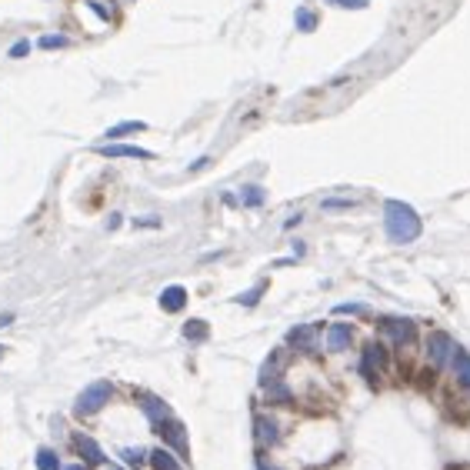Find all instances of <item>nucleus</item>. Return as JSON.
Segmentation results:
<instances>
[{
    "label": "nucleus",
    "instance_id": "1",
    "mask_svg": "<svg viewBox=\"0 0 470 470\" xmlns=\"http://www.w3.org/2000/svg\"><path fill=\"white\" fill-rule=\"evenodd\" d=\"M383 224H387V237L390 244H414L420 237V217H417V210L404 200H387L383 204Z\"/></svg>",
    "mask_w": 470,
    "mask_h": 470
},
{
    "label": "nucleus",
    "instance_id": "2",
    "mask_svg": "<svg viewBox=\"0 0 470 470\" xmlns=\"http://www.w3.org/2000/svg\"><path fill=\"white\" fill-rule=\"evenodd\" d=\"M110 397H114V383H110V381L90 383V387H84V390H80V397H77L74 414H77V417L97 414V410H104V407H107Z\"/></svg>",
    "mask_w": 470,
    "mask_h": 470
},
{
    "label": "nucleus",
    "instance_id": "3",
    "mask_svg": "<svg viewBox=\"0 0 470 470\" xmlns=\"http://www.w3.org/2000/svg\"><path fill=\"white\" fill-rule=\"evenodd\" d=\"M381 371H387V350H383L381 340H371V344H364L361 373L371 387H377V383H381Z\"/></svg>",
    "mask_w": 470,
    "mask_h": 470
},
{
    "label": "nucleus",
    "instance_id": "4",
    "mask_svg": "<svg viewBox=\"0 0 470 470\" xmlns=\"http://www.w3.org/2000/svg\"><path fill=\"white\" fill-rule=\"evenodd\" d=\"M381 334H387V340H390L394 347H407V344L417 340V324L410 317H383Z\"/></svg>",
    "mask_w": 470,
    "mask_h": 470
},
{
    "label": "nucleus",
    "instance_id": "5",
    "mask_svg": "<svg viewBox=\"0 0 470 470\" xmlns=\"http://www.w3.org/2000/svg\"><path fill=\"white\" fill-rule=\"evenodd\" d=\"M454 354H457V344H454L450 334L437 330V334H430V337H427V357H430L434 367H450Z\"/></svg>",
    "mask_w": 470,
    "mask_h": 470
},
{
    "label": "nucleus",
    "instance_id": "6",
    "mask_svg": "<svg viewBox=\"0 0 470 470\" xmlns=\"http://www.w3.org/2000/svg\"><path fill=\"white\" fill-rule=\"evenodd\" d=\"M253 440L261 447H277L280 444V424L270 414H253Z\"/></svg>",
    "mask_w": 470,
    "mask_h": 470
},
{
    "label": "nucleus",
    "instance_id": "7",
    "mask_svg": "<svg viewBox=\"0 0 470 470\" xmlns=\"http://www.w3.org/2000/svg\"><path fill=\"white\" fill-rule=\"evenodd\" d=\"M137 404H141L143 417H147V420H151L153 427L167 424V420L174 417V410H170V404H167V400H160V397H157V394H141V397H137Z\"/></svg>",
    "mask_w": 470,
    "mask_h": 470
},
{
    "label": "nucleus",
    "instance_id": "8",
    "mask_svg": "<svg viewBox=\"0 0 470 470\" xmlns=\"http://www.w3.org/2000/svg\"><path fill=\"white\" fill-rule=\"evenodd\" d=\"M157 434H160V437H164L167 444H170V447L180 454V457H187V450H190V444H187V427L180 424L177 417H170L167 424L157 427Z\"/></svg>",
    "mask_w": 470,
    "mask_h": 470
},
{
    "label": "nucleus",
    "instance_id": "9",
    "mask_svg": "<svg viewBox=\"0 0 470 470\" xmlns=\"http://www.w3.org/2000/svg\"><path fill=\"white\" fill-rule=\"evenodd\" d=\"M287 344H290V347H297V350H307V354H310V350L317 347V330L310 327V324H297V327H290L287 330Z\"/></svg>",
    "mask_w": 470,
    "mask_h": 470
},
{
    "label": "nucleus",
    "instance_id": "10",
    "mask_svg": "<svg viewBox=\"0 0 470 470\" xmlns=\"http://www.w3.org/2000/svg\"><path fill=\"white\" fill-rule=\"evenodd\" d=\"M70 440H74L77 454H80V457L87 460L90 467H97V464H104V460H107V457H104V450H100V444H97V440H94V437H87V434H74V437H70Z\"/></svg>",
    "mask_w": 470,
    "mask_h": 470
},
{
    "label": "nucleus",
    "instance_id": "11",
    "mask_svg": "<svg viewBox=\"0 0 470 470\" xmlns=\"http://www.w3.org/2000/svg\"><path fill=\"white\" fill-rule=\"evenodd\" d=\"M97 153H104V157H133V160H153L151 151L133 147V143H104V147H97Z\"/></svg>",
    "mask_w": 470,
    "mask_h": 470
},
{
    "label": "nucleus",
    "instance_id": "12",
    "mask_svg": "<svg viewBox=\"0 0 470 470\" xmlns=\"http://www.w3.org/2000/svg\"><path fill=\"white\" fill-rule=\"evenodd\" d=\"M354 344V327L350 324H334L327 330V350L330 354H344V350Z\"/></svg>",
    "mask_w": 470,
    "mask_h": 470
},
{
    "label": "nucleus",
    "instance_id": "13",
    "mask_svg": "<svg viewBox=\"0 0 470 470\" xmlns=\"http://www.w3.org/2000/svg\"><path fill=\"white\" fill-rule=\"evenodd\" d=\"M160 307H164L167 314H177V310H184V307H187V290H184L180 284H170L164 294H160Z\"/></svg>",
    "mask_w": 470,
    "mask_h": 470
},
{
    "label": "nucleus",
    "instance_id": "14",
    "mask_svg": "<svg viewBox=\"0 0 470 470\" xmlns=\"http://www.w3.org/2000/svg\"><path fill=\"white\" fill-rule=\"evenodd\" d=\"M147 460H151L153 470H184V467H180V460H177L170 450H164V447H153L151 454H147Z\"/></svg>",
    "mask_w": 470,
    "mask_h": 470
},
{
    "label": "nucleus",
    "instance_id": "15",
    "mask_svg": "<svg viewBox=\"0 0 470 470\" xmlns=\"http://www.w3.org/2000/svg\"><path fill=\"white\" fill-rule=\"evenodd\" d=\"M450 367H454V373H457L460 387H467V390H470V354H467V350L457 347V354H454Z\"/></svg>",
    "mask_w": 470,
    "mask_h": 470
},
{
    "label": "nucleus",
    "instance_id": "16",
    "mask_svg": "<svg viewBox=\"0 0 470 470\" xmlns=\"http://www.w3.org/2000/svg\"><path fill=\"white\" fill-rule=\"evenodd\" d=\"M147 131V124L143 121H124V124H114V127H107V141H121V137H131V133H143Z\"/></svg>",
    "mask_w": 470,
    "mask_h": 470
},
{
    "label": "nucleus",
    "instance_id": "17",
    "mask_svg": "<svg viewBox=\"0 0 470 470\" xmlns=\"http://www.w3.org/2000/svg\"><path fill=\"white\" fill-rule=\"evenodd\" d=\"M280 371V350H273L270 357L263 361V367H261V373H257V381H261V387H270L273 383V373Z\"/></svg>",
    "mask_w": 470,
    "mask_h": 470
},
{
    "label": "nucleus",
    "instance_id": "18",
    "mask_svg": "<svg viewBox=\"0 0 470 470\" xmlns=\"http://www.w3.org/2000/svg\"><path fill=\"white\" fill-rule=\"evenodd\" d=\"M210 327H207V320H187L184 324V337L190 340V344H200V340H207Z\"/></svg>",
    "mask_w": 470,
    "mask_h": 470
},
{
    "label": "nucleus",
    "instance_id": "19",
    "mask_svg": "<svg viewBox=\"0 0 470 470\" xmlns=\"http://www.w3.org/2000/svg\"><path fill=\"white\" fill-rule=\"evenodd\" d=\"M37 470H60V457L50 447H40L37 450Z\"/></svg>",
    "mask_w": 470,
    "mask_h": 470
},
{
    "label": "nucleus",
    "instance_id": "20",
    "mask_svg": "<svg viewBox=\"0 0 470 470\" xmlns=\"http://www.w3.org/2000/svg\"><path fill=\"white\" fill-rule=\"evenodd\" d=\"M37 47H40V50H60V47H67V37L64 33H47V37L37 40Z\"/></svg>",
    "mask_w": 470,
    "mask_h": 470
},
{
    "label": "nucleus",
    "instance_id": "21",
    "mask_svg": "<svg viewBox=\"0 0 470 470\" xmlns=\"http://www.w3.org/2000/svg\"><path fill=\"white\" fill-rule=\"evenodd\" d=\"M244 204H247V207H261V204H263V190H261V187H244Z\"/></svg>",
    "mask_w": 470,
    "mask_h": 470
},
{
    "label": "nucleus",
    "instance_id": "22",
    "mask_svg": "<svg viewBox=\"0 0 470 470\" xmlns=\"http://www.w3.org/2000/svg\"><path fill=\"white\" fill-rule=\"evenodd\" d=\"M267 400H273V404H280V400H290V390H287V383H270V390H267Z\"/></svg>",
    "mask_w": 470,
    "mask_h": 470
},
{
    "label": "nucleus",
    "instance_id": "23",
    "mask_svg": "<svg viewBox=\"0 0 470 470\" xmlns=\"http://www.w3.org/2000/svg\"><path fill=\"white\" fill-rule=\"evenodd\" d=\"M263 290H267V284H261V287H253V290H247V294H241L237 297V304H244V307H253L257 300L263 297Z\"/></svg>",
    "mask_w": 470,
    "mask_h": 470
},
{
    "label": "nucleus",
    "instance_id": "24",
    "mask_svg": "<svg viewBox=\"0 0 470 470\" xmlns=\"http://www.w3.org/2000/svg\"><path fill=\"white\" fill-rule=\"evenodd\" d=\"M90 11H97L104 21H114V7H110V4H104V0H90Z\"/></svg>",
    "mask_w": 470,
    "mask_h": 470
},
{
    "label": "nucleus",
    "instance_id": "25",
    "mask_svg": "<svg viewBox=\"0 0 470 470\" xmlns=\"http://www.w3.org/2000/svg\"><path fill=\"white\" fill-rule=\"evenodd\" d=\"M361 310H367L364 304H337L334 307V314H361Z\"/></svg>",
    "mask_w": 470,
    "mask_h": 470
},
{
    "label": "nucleus",
    "instance_id": "26",
    "mask_svg": "<svg viewBox=\"0 0 470 470\" xmlns=\"http://www.w3.org/2000/svg\"><path fill=\"white\" fill-rule=\"evenodd\" d=\"M121 457H124V460H131V464H137V460H143L147 454H143V450H133V447H124V450H121Z\"/></svg>",
    "mask_w": 470,
    "mask_h": 470
},
{
    "label": "nucleus",
    "instance_id": "27",
    "mask_svg": "<svg viewBox=\"0 0 470 470\" xmlns=\"http://www.w3.org/2000/svg\"><path fill=\"white\" fill-rule=\"evenodd\" d=\"M27 50H31V44H27V40H17V44L11 47V57L13 60H17V57H27Z\"/></svg>",
    "mask_w": 470,
    "mask_h": 470
},
{
    "label": "nucleus",
    "instance_id": "28",
    "mask_svg": "<svg viewBox=\"0 0 470 470\" xmlns=\"http://www.w3.org/2000/svg\"><path fill=\"white\" fill-rule=\"evenodd\" d=\"M297 27H300V31H314V17H307L304 11L297 13Z\"/></svg>",
    "mask_w": 470,
    "mask_h": 470
},
{
    "label": "nucleus",
    "instance_id": "29",
    "mask_svg": "<svg viewBox=\"0 0 470 470\" xmlns=\"http://www.w3.org/2000/svg\"><path fill=\"white\" fill-rule=\"evenodd\" d=\"M337 7H367V0H334Z\"/></svg>",
    "mask_w": 470,
    "mask_h": 470
},
{
    "label": "nucleus",
    "instance_id": "30",
    "mask_svg": "<svg viewBox=\"0 0 470 470\" xmlns=\"http://www.w3.org/2000/svg\"><path fill=\"white\" fill-rule=\"evenodd\" d=\"M257 470H280V467H273V464H267L263 457H257Z\"/></svg>",
    "mask_w": 470,
    "mask_h": 470
},
{
    "label": "nucleus",
    "instance_id": "31",
    "mask_svg": "<svg viewBox=\"0 0 470 470\" xmlns=\"http://www.w3.org/2000/svg\"><path fill=\"white\" fill-rule=\"evenodd\" d=\"M207 164H210L207 157H200V160H194V164H190V170H200V167H207Z\"/></svg>",
    "mask_w": 470,
    "mask_h": 470
},
{
    "label": "nucleus",
    "instance_id": "32",
    "mask_svg": "<svg viewBox=\"0 0 470 470\" xmlns=\"http://www.w3.org/2000/svg\"><path fill=\"white\" fill-rule=\"evenodd\" d=\"M11 320H13V314H0V327H7Z\"/></svg>",
    "mask_w": 470,
    "mask_h": 470
},
{
    "label": "nucleus",
    "instance_id": "33",
    "mask_svg": "<svg viewBox=\"0 0 470 470\" xmlns=\"http://www.w3.org/2000/svg\"><path fill=\"white\" fill-rule=\"evenodd\" d=\"M64 470H87V464H70V467H64Z\"/></svg>",
    "mask_w": 470,
    "mask_h": 470
},
{
    "label": "nucleus",
    "instance_id": "34",
    "mask_svg": "<svg viewBox=\"0 0 470 470\" xmlns=\"http://www.w3.org/2000/svg\"><path fill=\"white\" fill-rule=\"evenodd\" d=\"M4 357H7V347H4V344H0V361H4Z\"/></svg>",
    "mask_w": 470,
    "mask_h": 470
},
{
    "label": "nucleus",
    "instance_id": "35",
    "mask_svg": "<svg viewBox=\"0 0 470 470\" xmlns=\"http://www.w3.org/2000/svg\"><path fill=\"white\" fill-rule=\"evenodd\" d=\"M110 470H124V467H110Z\"/></svg>",
    "mask_w": 470,
    "mask_h": 470
}]
</instances>
